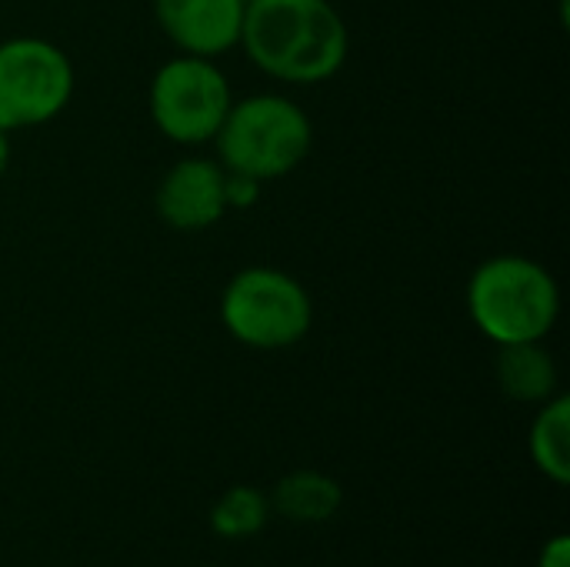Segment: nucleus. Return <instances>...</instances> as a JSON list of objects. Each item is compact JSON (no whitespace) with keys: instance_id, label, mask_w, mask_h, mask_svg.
<instances>
[{"instance_id":"nucleus-7","label":"nucleus","mask_w":570,"mask_h":567,"mask_svg":"<svg viewBox=\"0 0 570 567\" xmlns=\"http://www.w3.org/2000/svg\"><path fill=\"white\" fill-rule=\"evenodd\" d=\"M244 0H154L164 37L187 57H220L240 43Z\"/></svg>"},{"instance_id":"nucleus-8","label":"nucleus","mask_w":570,"mask_h":567,"mask_svg":"<svg viewBox=\"0 0 570 567\" xmlns=\"http://www.w3.org/2000/svg\"><path fill=\"white\" fill-rule=\"evenodd\" d=\"M157 214L174 231H207L224 214V167L207 157L177 160L157 184Z\"/></svg>"},{"instance_id":"nucleus-6","label":"nucleus","mask_w":570,"mask_h":567,"mask_svg":"<svg viewBox=\"0 0 570 567\" xmlns=\"http://www.w3.org/2000/svg\"><path fill=\"white\" fill-rule=\"evenodd\" d=\"M70 57L43 37H10L0 43V127L7 134L60 117L73 97Z\"/></svg>"},{"instance_id":"nucleus-4","label":"nucleus","mask_w":570,"mask_h":567,"mask_svg":"<svg viewBox=\"0 0 570 567\" xmlns=\"http://www.w3.org/2000/svg\"><path fill=\"white\" fill-rule=\"evenodd\" d=\"M220 324L250 351H284L307 338L314 304L307 287L281 267H244L220 294Z\"/></svg>"},{"instance_id":"nucleus-11","label":"nucleus","mask_w":570,"mask_h":567,"mask_svg":"<svg viewBox=\"0 0 570 567\" xmlns=\"http://www.w3.org/2000/svg\"><path fill=\"white\" fill-rule=\"evenodd\" d=\"M528 448L538 471L564 488L570 481V401L564 394H554L541 404Z\"/></svg>"},{"instance_id":"nucleus-13","label":"nucleus","mask_w":570,"mask_h":567,"mask_svg":"<svg viewBox=\"0 0 570 567\" xmlns=\"http://www.w3.org/2000/svg\"><path fill=\"white\" fill-rule=\"evenodd\" d=\"M261 180L240 170H224V204L227 211H244L261 201Z\"/></svg>"},{"instance_id":"nucleus-12","label":"nucleus","mask_w":570,"mask_h":567,"mask_svg":"<svg viewBox=\"0 0 570 567\" xmlns=\"http://www.w3.org/2000/svg\"><path fill=\"white\" fill-rule=\"evenodd\" d=\"M267 515H271V501H267L257 488L237 485V488L224 491L220 501L214 505V511H210V528H214V535H220V538L240 541V538H250V535L264 531Z\"/></svg>"},{"instance_id":"nucleus-14","label":"nucleus","mask_w":570,"mask_h":567,"mask_svg":"<svg viewBox=\"0 0 570 567\" xmlns=\"http://www.w3.org/2000/svg\"><path fill=\"white\" fill-rule=\"evenodd\" d=\"M538 567H570V538L568 535H558V538H551V541L541 548Z\"/></svg>"},{"instance_id":"nucleus-5","label":"nucleus","mask_w":570,"mask_h":567,"mask_svg":"<svg viewBox=\"0 0 570 567\" xmlns=\"http://www.w3.org/2000/svg\"><path fill=\"white\" fill-rule=\"evenodd\" d=\"M150 117L174 144H207L217 137L234 94L227 74L210 57H170L150 80Z\"/></svg>"},{"instance_id":"nucleus-3","label":"nucleus","mask_w":570,"mask_h":567,"mask_svg":"<svg viewBox=\"0 0 570 567\" xmlns=\"http://www.w3.org/2000/svg\"><path fill=\"white\" fill-rule=\"evenodd\" d=\"M224 170H240L264 180L294 174L314 144L311 117L284 94H254L234 100L217 137Z\"/></svg>"},{"instance_id":"nucleus-15","label":"nucleus","mask_w":570,"mask_h":567,"mask_svg":"<svg viewBox=\"0 0 570 567\" xmlns=\"http://www.w3.org/2000/svg\"><path fill=\"white\" fill-rule=\"evenodd\" d=\"M10 154H13V147H10V134L0 127V177L7 174V167H10Z\"/></svg>"},{"instance_id":"nucleus-9","label":"nucleus","mask_w":570,"mask_h":567,"mask_svg":"<svg viewBox=\"0 0 570 567\" xmlns=\"http://www.w3.org/2000/svg\"><path fill=\"white\" fill-rule=\"evenodd\" d=\"M498 384L511 401L521 404H544L558 394V364L544 341H521L498 348Z\"/></svg>"},{"instance_id":"nucleus-1","label":"nucleus","mask_w":570,"mask_h":567,"mask_svg":"<svg viewBox=\"0 0 570 567\" xmlns=\"http://www.w3.org/2000/svg\"><path fill=\"white\" fill-rule=\"evenodd\" d=\"M237 47L267 77L307 87L347 63L351 33L327 0H247Z\"/></svg>"},{"instance_id":"nucleus-10","label":"nucleus","mask_w":570,"mask_h":567,"mask_svg":"<svg viewBox=\"0 0 570 567\" xmlns=\"http://www.w3.org/2000/svg\"><path fill=\"white\" fill-rule=\"evenodd\" d=\"M341 485L321 471H291L274 488V508L294 525H321L337 515Z\"/></svg>"},{"instance_id":"nucleus-16","label":"nucleus","mask_w":570,"mask_h":567,"mask_svg":"<svg viewBox=\"0 0 570 567\" xmlns=\"http://www.w3.org/2000/svg\"><path fill=\"white\" fill-rule=\"evenodd\" d=\"M244 3H247V0H244Z\"/></svg>"},{"instance_id":"nucleus-2","label":"nucleus","mask_w":570,"mask_h":567,"mask_svg":"<svg viewBox=\"0 0 570 567\" xmlns=\"http://www.w3.org/2000/svg\"><path fill=\"white\" fill-rule=\"evenodd\" d=\"M464 301L474 328L498 348L544 341L561 317V287L554 274L524 254L481 261L468 281Z\"/></svg>"}]
</instances>
